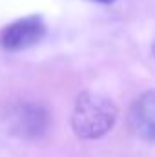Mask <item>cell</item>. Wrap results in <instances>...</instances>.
<instances>
[{"label":"cell","mask_w":155,"mask_h":157,"mask_svg":"<svg viewBox=\"0 0 155 157\" xmlns=\"http://www.w3.org/2000/svg\"><path fill=\"white\" fill-rule=\"evenodd\" d=\"M119 110L115 102L102 93L84 91L75 101L71 113V128L80 139H99L106 135L117 121Z\"/></svg>","instance_id":"1"},{"label":"cell","mask_w":155,"mask_h":157,"mask_svg":"<svg viewBox=\"0 0 155 157\" xmlns=\"http://www.w3.org/2000/svg\"><path fill=\"white\" fill-rule=\"evenodd\" d=\"M9 128L13 133L33 139L40 137L49 124V115L44 106L37 102H20L9 110Z\"/></svg>","instance_id":"3"},{"label":"cell","mask_w":155,"mask_h":157,"mask_svg":"<svg viewBox=\"0 0 155 157\" xmlns=\"http://www.w3.org/2000/svg\"><path fill=\"white\" fill-rule=\"evenodd\" d=\"M46 35V24L39 15L24 17L0 33V46L7 51H22L39 44Z\"/></svg>","instance_id":"2"},{"label":"cell","mask_w":155,"mask_h":157,"mask_svg":"<svg viewBox=\"0 0 155 157\" xmlns=\"http://www.w3.org/2000/svg\"><path fill=\"white\" fill-rule=\"evenodd\" d=\"M91 2H99V4H112L115 0H91Z\"/></svg>","instance_id":"5"},{"label":"cell","mask_w":155,"mask_h":157,"mask_svg":"<svg viewBox=\"0 0 155 157\" xmlns=\"http://www.w3.org/2000/svg\"><path fill=\"white\" fill-rule=\"evenodd\" d=\"M130 126L133 133L144 141H153L155 137V93L150 90L142 93L130 112Z\"/></svg>","instance_id":"4"}]
</instances>
